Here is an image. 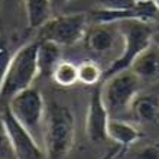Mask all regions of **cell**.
<instances>
[{
	"label": "cell",
	"instance_id": "cell-1",
	"mask_svg": "<svg viewBox=\"0 0 159 159\" xmlns=\"http://www.w3.org/2000/svg\"><path fill=\"white\" fill-rule=\"evenodd\" d=\"M75 139V120L71 110L52 103L45 110L43 151L46 159H64L71 151Z\"/></svg>",
	"mask_w": 159,
	"mask_h": 159
},
{
	"label": "cell",
	"instance_id": "cell-2",
	"mask_svg": "<svg viewBox=\"0 0 159 159\" xmlns=\"http://www.w3.org/2000/svg\"><path fill=\"white\" fill-rule=\"evenodd\" d=\"M36 49H38V41H34L26 43L13 54L0 88V111L7 106L13 96H16L17 93H20L25 88H29L36 75H39L36 64Z\"/></svg>",
	"mask_w": 159,
	"mask_h": 159
},
{
	"label": "cell",
	"instance_id": "cell-3",
	"mask_svg": "<svg viewBox=\"0 0 159 159\" xmlns=\"http://www.w3.org/2000/svg\"><path fill=\"white\" fill-rule=\"evenodd\" d=\"M17 123L29 132L30 136L43 148V125H45V103L38 88L30 85L13 96L6 106Z\"/></svg>",
	"mask_w": 159,
	"mask_h": 159
},
{
	"label": "cell",
	"instance_id": "cell-4",
	"mask_svg": "<svg viewBox=\"0 0 159 159\" xmlns=\"http://www.w3.org/2000/svg\"><path fill=\"white\" fill-rule=\"evenodd\" d=\"M116 25L119 26V32L123 42V51L110 64V67L103 71V80L123 70H129L134 58L152 42V36L155 32L149 23L140 20H121Z\"/></svg>",
	"mask_w": 159,
	"mask_h": 159
},
{
	"label": "cell",
	"instance_id": "cell-5",
	"mask_svg": "<svg viewBox=\"0 0 159 159\" xmlns=\"http://www.w3.org/2000/svg\"><path fill=\"white\" fill-rule=\"evenodd\" d=\"M142 87V81L130 70L114 74L101 81V96L109 116L120 119L121 114L129 111L130 104Z\"/></svg>",
	"mask_w": 159,
	"mask_h": 159
},
{
	"label": "cell",
	"instance_id": "cell-6",
	"mask_svg": "<svg viewBox=\"0 0 159 159\" xmlns=\"http://www.w3.org/2000/svg\"><path fill=\"white\" fill-rule=\"evenodd\" d=\"M87 15L72 13L51 17L41 26L39 39H46L59 46L75 45L87 35Z\"/></svg>",
	"mask_w": 159,
	"mask_h": 159
},
{
	"label": "cell",
	"instance_id": "cell-7",
	"mask_svg": "<svg viewBox=\"0 0 159 159\" xmlns=\"http://www.w3.org/2000/svg\"><path fill=\"white\" fill-rule=\"evenodd\" d=\"M2 119L6 126L7 134L12 142V148L16 159H46L43 148L30 136L29 132H26L17 120L13 117V114L9 111L7 107H4L2 111Z\"/></svg>",
	"mask_w": 159,
	"mask_h": 159
},
{
	"label": "cell",
	"instance_id": "cell-8",
	"mask_svg": "<svg viewBox=\"0 0 159 159\" xmlns=\"http://www.w3.org/2000/svg\"><path fill=\"white\" fill-rule=\"evenodd\" d=\"M110 120L101 96V83L94 85L90 97L87 116H85V134L91 142H103L107 139V123Z\"/></svg>",
	"mask_w": 159,
	"mask_h": 159
},
{
	"label": "cell",
	"instance_id": "cell-9",
	"mask_svg": "<svg viewBox=\"0 0 159 159\" xmlns=\"http://www.w3.org/2000/svg\"><path fill=\"white\" fill-rule=\"evenodd\" d=\"M93 16L97 23H119L121 20H140L145 23L159 22V10L151 0H138L133 7L126 10H98Z\"/></svg>",
	"mask_w": 159,
	"mask_h": 159
},
{
	"label": "cell",
	"instance_id": "cell-10",
	"mask_svg": "<svg viewBox=\"0 0 159 159\" xmlns=\"http://www.w3.org/2000/svg\"><path fill=\"white\" fill-rule=\"evenodd\" d=\"M129 70L142 83L159 81V48L151 42L134 58Z\"/></svg>",
	"mask_w": 159,
	"mask_h": 159
},
{
	"label": "cell",
	"instance_id": "cell-11",
	"mask_svg": "<svg viewBox=\"0 0 159 159\" xmlns=\"http://www.w3.org/2000/svg\"><path fill=\"white\" fill-rule=\"evenodd\" d=\"M129 111L139 123L156 125L159 123V96L155 93L139 91L130 104Z\"/></svg>",
	"mask_w": 159,
	"mask_h": 159
},
{
	"label": "cell",
	"instance_id": "cell-12",
	"mask_svg": "<svg viewBox=\"0 0 159 159\" xmlns=\"http://www.w3.org/2000/svg\"><path fill=\"white\" fill-rule=\"evenodd\" d=\"M62 59L61 57V46L52 41L38 39V49H36V64H38L39 75L49 77L58 62Z\"/></svg>",
	"mask_w": 159,
	"mask_h": 159
},
{
	"label": "cell",
	"instance_id": "cell-13",
	"mask_svg": "<svg viewBox=\"0 0 159 159\" xmlns=\"http://www.w3.org/2000/svg\"><path fill=\"white\" fill-rule=\"evenodd\" d=\"M142 138V133L138 130L136 126L132 123L121 120V119H111L107 123V139H111L113 142L123 148H129Z\"/></svg>",
	"mask_w": 159,
	"mask_h": 159
},
{
	"label": "cell",
	"instance_id": "cell-14",
	"mask_svg": "<svg viewBox=\"0 0 159 159\" xmlns=\"http://www.w3.org/2000/svg\"><path fill=\"white\" fill-rule=\"evenodd\" d=\"M113 23H98L87 35V46L96 54H107L114 48L116 32L111 29Z\"/></svg>",
	"mask_w": 159,
	"mask_h": 159
},
{
	"label": "cell",
	"instance_id": "cell-15",
	"mask_svg": "<svg viewBox=\"0 0 159 159\" xmlns=\"http://www.w3.org/2000/svg\"><path fill=\"white\" fill-rule=\"evenodd\" d=\"M26 17H28V26L32 29H38L51 19L52 13V4L51 0H25Z\"/></svg>",
	"mask_w": 159,
	"mask_h": 159
},
{
	"label": "cell",
	"instance_id": "cell-16",
	"mask_svg": "<svg viewBox=\"0 0 159 159\" xmlns=\"http://www.w3.org/2000/svg\"><path fill=\"white\" fill-rule=\"evenodd\" d=\"M52 78L61 87H72L78 81V71L77 65L71 61H64L61 59L58 65L52 71Z\"/></svg>",
	"mask_w": 159,
	"mask_h": 159
},
{
	"label": "cell",
	"instance_id": "cell-17",
	"mask_svg": "<svg viewBox=\"0 0 159 159\" xmlns=\"http://www.w3.org/2000/svg\"><path fill=\"white\" fill-rule=\"evenodd\" d=\"M78 71V81L85 85H97L103 81V71L98 64L94 61H83L77 65Z\"/></svg>",
	"mask_w": 159,
	"mask_h": 159
},
{
	"label": "cell",
	"instance_id": "cell-18",
	"mask_svg": "<svg viewBox=\"0 0 159 159\" xmlns=\"http://www.w3.org/2000/svg\"><path fill=\"white\" fill-rule=\"evenodd\" d=\"M0 159H16L2 114H0Z\"/></svg>",
	"mask_w": 159,
	"mask_h": 159
},
{
	"label": "cell",
	"instance_id": "cell-19",
	"mask_svg": "<svg viewBox=\"0 0 159 159\" xmlns=\"http://www.w3.org/2000/svg\"><path fill=\"white\" fill-rule=\"evenodd\" d=\"M12 57H13V52L10 49L9 43L3 38H0V88H2V84H3L9 64L12 61Z\"/></svg>",
	"mask_w": 159,
	"mask_h": 159
},
{
	"label": "cell",
	"instance_id": "cell-20",
	"mask_svg": "<svg viewBox=\"0 0 159 159\" xmlns=\"http://www.w3.org/2000/svg\"><path fill=\"white\" fill-rule=\"evenodd\" d=\"M101 10H126L133 7L138 0H97Z\"/></svg>",
	"mask_w": 159,
	"mask_h": 159
},
{
	"label": "cell",
	"instance_id": "cell-21",
	"mask_svg": "<svg viewBox=\"0 0 159 159\" xmlns=\"http://www.w3.org/2000/svg\"><path fill=\"white\" fill-rule=\"evenodd\" d=\"M127 159H159V146H146L138 149Z\"/></svg>",
	"mask_w": 159,
	"mask_h": 159
},
{
	"label": "cell",
	"instance_id": "cell-22",
	"mask_svg": "<svg viewBox=\"0 0 159 159\" xmlns=\"http://www.w3.org/2000/svg\"><path fill=\"white\" fill-rule=\"evenodd\" d=\"M126 151H127V148H123V146H120V145H117L116 148L110 149L107 153H104L100 159H120L121 156L126 153Z\"/></svg>",
	"mask_w": 159,
	"mask_h": 159
},
{
	"label": "cell",
	"instance_id": "cell-23",
	"mask_svg": "<svg viewBox=\"0 0 159 159\" xmlns=\"http://www.w3.org/2000/svg\"><path fill=\"white\" fill-rule=\"evenodd\" d=\"M152 42L155 43L159 48V32H153V36H152Z\"/></svg>",
	"mask_w": 159,
	"mask_h": 159
},
{
	"label": "cell",
	"instance_id": "cell-24",
	"mask_svg": "<svg viewBox=\"0 0 159 159\" xmlns=\"http://www.w3.org/2000/svg\"><path fill=\"white\" fill-rule=\"evenodd\" d=\"M151 2H152V3H153V4H155V6H156V9H158V10H159V0H151Z\"/></svg>",
	"mask_w": 159,
	"mask_h": 159
},
{
	"label": "cell",
	"instance_id": "cell-25",
	"mask_svg": "<svg viewBox=\"0 0 159 159\" xmlns=\"http://www.w3.org/2000/svg\"><path fill=\"white\" fill-rule=\"evenodd\" d=\"M59 3H68V2H71V0H58Z\"/></svg>",
	"mask_w": 159,
	"mask_h": 159
},
{
	"label": "cell",
	"instance_id": "cell-26",
	"mask_svg": "<svg viewBox=\"0 0 159 159\" xmlns=\"http://www.w3.org/2000/svg\"><path fill=\"white\" fill-rule=\"evenodd\" d=\"M120 159H121V158H120Z\"/></svg>",
	"mask_w": 159,
	"mask_h": 159
}]
</instances>
